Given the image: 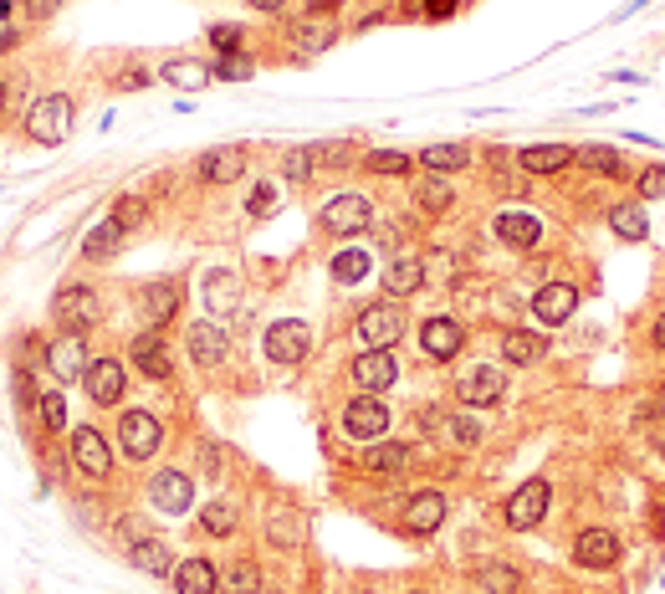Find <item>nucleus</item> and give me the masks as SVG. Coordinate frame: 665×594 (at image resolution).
Wrapping results in <instances>:
<instances>
[{"label": "nucleus", "mask_w": 665, "mask_h": 594, "mask_svg": "<svg viewBox=\"0 0 665 594\" xmlns=\"http://www.w3.org/2000/svg\"><path fill=\"white\" fill-rule=\"evenodd\" d=\"M128 559H133V569H144V574H169V569H174V554H169L164 538L128 543Z\"/></svg>", "instance_id": "27"}, {"label": "nucleus", "mask_w": 665, "mask_h": 594, "mask_svg": "<svg viewBox=\"0 0 665 594\" xmlns=\"http://www.w3.org/2000/svg\"><path fill=\"white\" fill-rule=\"evenodd\" d=\"M548 502H553V487H548L543 477H532V482H522V487L507 497L502 518H507V528L527 533V528H538V523L548 518Z\"/></svg>", "instance_id": "2"}, {"label": "nucleus", "mask_w": 665, "mask_h": 594, "mask_svg": "<svg viewBox=\"0 0 665 594\" xmlns=\"http://www.w3.org/2000/svg\"><path fill=\"white\" fill-rule=\"evenodd\" d=\"M323 226H328L333 236H359V231L374 226V205H369L364 195H333V200L323 205Z\"/></svg>", "instance_id": "6"}, {"label": "nucleus", "mask_w": 665, "mask_h": 594, "mask_svg": "<svg viewBox=\"0 0 665 594\" xmlns=\"http://www.w3.org/2000/svg\"><path fill=\"white\" fill-rule=\"evenodd\" d=\"M0 103H6V88H0Z\"/></svg>", "instance_id": "60"}, {"label": "nucleus", "mask_w": 665, "mask_h": 594, "mask_svg": "<svg viewBox=\"0 0 665 594\" xmlns=\"http://www.w3.org/2000/svg\"><path fill=\"white\" fill-rule=\"evenodd\" d=\"M425 11H430L435 21H446V16H456V0H425Z\"/></svg>", "instance_id": "54"}, {"label": "nucleus", "mask_w": 665, "mask_h": 594, "mask_svg": "<svg viewBox=\"0 0 665 594\" xmlns=\"http://www.w3.org/2000/svg\"><path fill=\"white\" fill-rule=\"evenodd\" d=\"M144 210H149V205H144L139 195H123V200H118V210H113V221L128 231V226H139V221H144Z\"/></svg>", "instance_id": "47"}, {"label": "nucleus", "mask_w": 665, "mask_h": 594, "mask_svg": "<svg viewBox=\"0 0 665 594\" xmlns=\"http://www.w3.org/2000/svg\"><path fill=\"white\" fill-rule=\"evenodd\" d=\"M389 405L379 400V395H359V400H348L343 405V431L353 436V441H379L384 431H389Z\"/></svg>", "instance_id": "4"}, {"label": "nucleus", "mask_w": 665, "mask_h": 594, "mask_svg": "<svg viewBox=\"0 0 665 594\" xmlns=\"http://www.w3.org/2000/svg\"><path fill=\"white\" fill-rule=\"evenodd\" d=\"M256 67H251V57H241V52H231V57H220L215 62V77L220 82H241V77H251Z\"/></svg>", "instance_id": "46"}, {"label": "nucleus", "mask_w": 665, "mask_h": 594, "mask_svg": "<svg viewBox=\"0 0 665 594\" xmlns=\"http://www.w3.org/2000/svg\"><path fill=\"white\" fill-rule=\"evenodd\" d=\"M149 502L159 507V513L180 518V513H190L195 487H190V477H185V472H159V477L149 482Z\"/></svg>", "instance_id": "12"}, {"label": "nucleus", "mask_w": 665, "mask_h": 594, "mask_svg": "<svg viewBox=\"0 0 665 594\" xmlns=\"http://www.w3.org/2000/svg\"><path fill=\"white\" fill-rule=\"evenodd\" d=\"M573 308H579V287H568V282H548L538 297H532V318L538 323H568L573 318Z\"/></svg>", "instance_id": "13"}, {"label": "nucleus", "mask_w": 665, "mask_h": 594, "mask_svg": "<svg viewBox=\"0 0 665 594\" xmlns=\"http://www.w3.org/2000/svg\"><path fill=\"white\" fill-rule=\"evenodd\" d=\"M635 190H640V200H660V195H665V164L645 169V175L635 180Z\"/></svg>", "instance_id": "48"}, {"label": "nucleus", "mask_w": 665, "mask_h": 594, "mask_svg": "<svg viewBox=\"0 0 665 594\" xmlns=\"http://www.w3.org/2000/svg\"><path fill=\"white\" fill-rule=\"evenodd\" d=\"M415 594H425V589H415Z\"/></svg>", "instance_id": "62"}, {"label": "nucleus", "mask_w": 665, "mask_h": 594, "mask_svg": "<svg viewBox=\"0 0 665 594\" xmlns=\"http://www.w3.org/2000/svg\"><path fill=\"white\" fill-rule=\"evenodd\" d=\"M359 594H374V589H359Z\"/></svg>", "instance_id": "61"}, {"label": "nucleus", "mask_w": 665, "mask_h": 594, "mask_svg": "<svg viewBox=\"0 0 665 594\" xmlns=\"http://www.w3.org/2000/svg\"><path fill=\"white\" fill-rule=\"evenodd\" d=\"M26 134L36 144H62L72 134V98L67 93H47V98H36L31 113H26Z\"/></svg>", "instance_id": "1"}, {"label": "nucleus", "mask_w": 665, "mask_h": 594, "mask_svg": "<svg viewBox=\"0 0 665 594\" xmlns=\"http://www.w3.org/2000/svg\"><path fill=\"white\" fill-rule=\"evenodd\" d=\"M210 47L231 57V52L241 47V26H231V21H226V26H210Z\"/></svg>", "instance_id": "49"}, {"label": "nucleus", "mask_w": 665, "mask_h": 594, "mask_svg": "<svg viewBox=\"0 0 665 594\" xmlns=\"http://www.w3.org/2000/svg\"><path fill=\"white\" fill-rule=\"evenodd\" d=\"M313 164H318L313 149H292V154L282 159V175H287L292 185H297V180H313Z\"/></svg>", "instance_id": "44"}, {"label": "nucleus", "mask_w": 665, "mask_h": 594, "mask_svg": "<svg viewBox=\"0 0 665 594\" xmlns=\"http://www.w3.org/2000/svg\"><path fill=\"white\" fill-rule=\"evenodd\" d=\"M619 554H625V543H619V533H609V528H589V533L573 538V564L579 569H614Z\"/></svg>", "instance_id": "7"}, {"label": "nucleus", "mask_w": 665, "mask_h": 594, "mask_svg": "<svg viewBox=\"0 0 665 594\" xmlns=\"http://www.w3.org/2000/svg\"><path fill=\"white\" fill-rule=\"evenodd\" d=\"M333 36H338L333 21H313V26H302L297 47H302V52H323V47H333Z\"/></svg>", "instance_id": "43"}, {"label": "nucleus", "mask_w": 665, "mask_h": 594, "mask_svg": "<svg viewBox=\"0 0 665 594\" xmlns=\"http://www.w3.org/2000/svg\"><path fill=\"white\" fill-rule=\"evenodd\" d=\"M36 420H41L47 431H62V426H67V400H62L57 390H47V395L36 400Z\"/></svg>", "instance_id": "41"}, {"label": "nucleus", "mask_w": 665, "mask_h": 594, "mask_svg": "<svg viewBox=\"0 0 665 594\" xmlns=\"http://www.w3.org/2000/svg\"><path fill=\"white\" fill-rule=\"evenodd\" d=\"M272 205H277V190H272V185H256V190L246 195V210H251V216H266Z\"/></svg>", "instance_id": "51"}, {"label": "nucleus", "mask_w": 665, "mask_h": 594, "mask_svg": "<svg viewBox=\"0 0 665 594\" xmlns=\"http://www.w3.org/2000/svg\"><path fill=\"white\" fill-rule=\"evenodd\" d=\"M410 154H394V149H374L369 154V175H410Z\"/></svg>", "instance_id": "42"}, {"label": "nucleus", "mask_w": 665, "mask_h": 594, "mask_svg": "<svg viewBox=\"0 0 665 594\" xmlns=\"http://www.w3.org/2000/svg\"><path fill=\"white\" fill-rule=\"evenodd\" d=\"M399 333H405V308L399 303H374V308L359 313V338L369 349H389Z\"/></svg>", "instance_id": "8"}, {"label": "nucleus", "mask_w": 665, "mask_h": 594, "mask_svg": "<svg viewBox=\"0 0 665 594\" xmlns=\"http://www.w3.org/2000/svg\"><path fill=\"white\" fill-rule=\"evenodd\" d=\"M440 523H446V497H440V492H415V497L405 502V533L425 538V533H435Z\"/></svg>", "instance_id": "17"}, {"label": "nucleus", "mask_w": 665, "mask_h": 594, "mask_svg": "<svg viewBox=\"0 0 665 594\" xmlns=\"http://www.w3.org/2000/svg\"><path fill=\"white\" fill-rule=\"evenodd\" d=\"M655 415L665 420V385H660V400H655Z\"/></svg>", "instance_id": "58"}, {"label": "nucleus", "mask_w": 665, "mask_h": 594, "mask_svg": "<svg viewBox=\"0 0 665 594\" xmlns=\"http://www.w3.org/2000/svg\"><path fill=\"white\" fill-rule=\"evenodd\" d=\"M287 0H251V11H282Z\"/></svg>", "instance_id": "56"}, {"label": "nucleus", "mask_w": 665, "mask_h": 594, "mask_svg": "<svg viewBox=\"0 0 665 594\" xmlns=\"http://www.w3.org/2000/svg\"><path fill=\"white\" fill-rule=\"evenodd\" d=\"M200 175L215 180V185L241 180V175H246V149H241V144H220V149H210V154L200 159Z\"/></svg>", "instance_id": "20"}, {"label": "nucleus", "mask_w": 665, "mask_h": 594, "mask_svg": "<svg viewBox=\"0 0 665 594\" xmlns=\"http://www.w3.org/2000/svg\"><path fill=\"white\" fill-rule=\"evenodd\" d=\"M82 251H87L93 262H103V257H118V251H123V226H118V221H98L93 231H87Z\"/></svg>", "instance_id": "31"}, {"label": "nucleus", "mask_w": 665, "mask_h": 594, "mask_svg": "<svg viewBox=\"0 0 665 594\" xmlns=\"http://www.w3.org/2000/svg\"><path fill=\"white\" fill-rule=\"evenodd\" d=\"M313 159H318V164H348V159H353V144H348V139H338V144H318Z\"/></svg>", "instance_id": "50"}, {"label": "nucleus", "mask_w": 665, "mask_h": 594, "mask_svg": "<svg viewBox=\"0 0 665 594\" xmlns=\"http://www.w3.org/2000/svg\"><path fill=\"white\" fill-rule=\"evenodd\" d=\"M226 349H231V344H226V328H220V323L205 318V323L190 328V359H195L200 369H215L220 359H226Z\"/></svg>", "instance_id": "19"}, {"label": "nucleus", "mask_w": 665, "mask_h": 594, "mask_svg": "<svg viewBox=\"0 0 665 594\" xmlns=\"http://www.w3.org/2000/svg\"><path fill=\"white\" fill-rule=\"evenodd\" d=\"M497 236L507 241V246H538L543 241V221L538 216H527V210H502L497 216Z\"/></svg>", "instance_id": "23"}, {"label": "nucleus", "mask_w": 665, "mask_h": 594, "mask_svg": "<svg viewBox=\"0 0 665 594\" xmlns=\"http://www.w3.org/2000/svg\"><path fill=\"white\" fill-rule=\"evenodd\" d=\"M47 364H52V374H57V379H82L93 359H87V344H82V338H77V333H67V338H57V344L47 349Z\"/></svg>", "instance_id": "21"}, {"label": "nucleus", "mask_w": 665, "mask_h": 594, "mask_svg": "<svg viewBox=\"0 0 665 594\" xmlns=\"http://www.w3.org/2000/svg\"><path fill=\"white\" fill-rule=\"evenodd\" d=\"M174 313H180V282H149V287L139 292V318H144L149 328L169 323Z\"/></svg>", "instance_id": "15"}, {"label": "nucleus", "mask_w": 665, "mask_h": 594, "mask_svg": "<svg viewBox=\"0 0 665 594\" xmlns=\"http://www.w3.org/2000/svg\"><path fill=\"white\" fill-rule=\"evenodd\" d=\"M650 338H655V349H665V313L655 318V328H650Z\"/></svg>", "instance_id": "55"}, {"label": "nucleus", "mask_w": 665, "mask_h": 594, "mask_svg": "<svg viewBox=\"0 0 665 594\" xmlns=\"http://www.w3.org/2000/svg\"><path fill=\"white\" fill-rule=\"evenodd\" d=\"M307 354H313V328L297 323V318H282L266 328V359L272 364H302Z\"/></svg>", "instance_id": "3"}, {"label": "nucleus", "mask_w": 665, "mask_h": 594, "mask_svg": "<svg viewBox=\"0 0 665 594\" xmlns=\"http://www.w3.org/2000/svg\"><path fill=\"white\" fill-rule=\"evenodd\" d=\"M133 364H139L149 379H169L174 374V359H169V349H164V338L149 328V333H139L133 338Z\"/></svg>", "instance_id": "22"}, {"label": "nucleus", "mask_w": 665, "mask_h": 594, "mask_svg": "<svg viewBox=\"0 0 665 594\" xmlns=\"http://www.w3.org/2000/svg\"><path fill=\"white\" fill-rule=\"evenodd\" d=\"M159 420L149 415V410H128V415H118V446H123V456H133V461H149L154 451H159Z\"/></svg>", "instance_id": "5"}, {"label": "nucleus", "mask_w": 665, "mask_h": 594, "mask_svg": "<svg viewBox=\"0 0 665 594\" xmlns=\"http://www.w3.org/2000/svg\"><path fill=\"white\" fill-rule=\"evenodd\" d=\"M481 584L492 589V594H517V589H522V574H517L512 564H486V569H481Z\"/></svg>", "instance_id": "40"}, {"label": "nucleus", "mask_w": 665, "mask_h": 594, "mask_svg": "<svg viewBox=\"0 0 665 594\" xmlns=\"http://www.w3.org/2000/svg\"><path fill=\"white\" fill-rule=\"evenodd\" d=\"M456 395H461V405H497L507 395V379L492 364H476V369H466L456 379Z\"/></svg>", "instance_id": "9"}, {"label": "nucleus", "mask_w": 665, "mask_h": 594, "mask_svg": "<svg viewBox=\"0 0 665 594\" xmlns=\"http://www.w3.org/2000/svg\"><path fill=\"white\" fill-rule=\"evenodd\" d=\"M16 41H21V36H16V31H0V57H6V52H11V47H16Z\"/></svg>", "instance_id": "57"}, {"label": "nucleus", "mask_w": 665, "mask_h": 594, "mask_svg": "<svg viewBox=\"0 0 665 594\" xmlns=\"http://www.w3.org/2000/svg\"><path fill=\"white\" fill-rule=\"evenodd\" d=\"M72 461L82 466L87 477H108V472H113V451H108V441H103L93 426H82V431L72 436Z\"/></svg>", "instance_id": "14"}, {"label": "nucleus", "mask_w": 665, "mask_h": 594, "mask_svg": "<svg viewBox=\"0 0 665 594\" xmlns=\"http://www.w3.org/2000/svg\"><path fill=\"white\" fill-rule=\"evenodd\" d=\"M579 164L594 169V175H604V180H625V175H630V169H625V154L609 149V144H589V149H579Z\"/></svg>", "instance_id": "29"}, {"label": "nucleus", "mask_w": 665, "mask_h": 594, "mask_svg": "<svg viewBox=\"0 0 665 594\" xmlns=\"http://www.w3.org/2000/svg\"><path fill=\"white\" fill-rule=\"evenodd\" d=\"M11 16V0H0V21H6Z\"/></svg>", "instance_id": "59"}, {"label": "nucleus", "mask_w": 665, "mask_h": 594, "mask_svg": "<svg viewBox=\"0 0 665 594\" xmlns=\"http://www.w3.org/2000/svg\"><path fill=\"white\" fill-rule=\"evenodd\" d=\"M210 77H215V67H205V62H169L164 67V82H169V88H180V93H200Z\"/></svg>", "instance_id": "33"}, {"label": "nucleus", "mask_w": 665, "mask_h": 594, "mask_svg": "<svg viewBox=\"0 0 665 594\" xmlns=\"http://www.w3.org/2000/svg\"><path fill=\"white\" fill-rule=\"evenodd\" d=\"M461 344H466V333H461L456 318H430V323L420 328V349H425L430 359H456Z\"/></svg>", "instance_id": "18"}, {"label": "nucleus", "mask_w": 665, "mask_h": 594, "mask_svg": "<svg viewBox=\"0 0 665 594\" xmlns=\"http://www.w3.org/2000/svg\"><path fill=\"white\" fill-rule=\"evenodd\" d=\"M82 385H87V395H93V405H118L123 400V364L93 359L87 374H82Z\"/></svg>", "instance_id": "16"}, {"label": "nucleus", "mask_w": 665, "mask_h": 594, "mask_svg": "<svg viewBox=\"0 0 665 594\" xmlns=\"http://www.w3.org/2000/svg\"><path fill=\"white\" fill-rule=\"evenodd\" d=\"M394 379H399V364L389 359V349H369V354L353 359V385H359L364 395H384Z\"/></svg>", "instance_id": "10"}, {"label": "nucleus", "mask_w": 665, "mask_h": 594, "mask_svg": "<svg viewBox=\"0 0 665 594\" xmlns=\"http://www.w3.org/2000/svg\"><path fill=\"white\" fill-rule=\"evenodd\" d=\"M420 282H425V262H420V257H394V262L384 267V287H389L394 297L420 292Z\"/></svg>", "instance_id": "28"}, {"label": "nucleus", "mask_w": 665, "mask_h": 594, "mask_svg": "<svg viewBox=\"0 0 665 594\" xmlns=\"http://www.w3.org/2000/svg\"><path fill=\"white\" fill-rule=\"evenodd\" d=\"M476 436H481V426H476V420H451V446H476Z\"/></svg>", "instance_id": "52"}, {"label": "nucleus", "mask_w": 665, "mask_h": 594, "mask_svg": "<svg viewBox=\"0 0 665 594\" xmlns=\"http://www.w3.org/2000/svg\"><path fill=\"white\" fill-rule=\"evenodd\" d=\"M573 159H579V154H573L568 144H538V149H522V169H527V175H558V169H568Z\"/></svg>", "instance_id": "25"}, {"label": "nucleus", "mask_w": 665, "mask_h": 594, "mask_svg": "<svg viewBox=\"0 0 665 594\" xmlns=\"http://www.w3.org/2000/svg\"><path fill=\"white\" fill-rule=\"evenodd\" d=\"M609 231H614L619 241H645V236H650V221H645L640 205H614V210H609Z\"/></svg>", "instance_id": "32"}, {"label": "nucleus", "mask_w": 665, "mask_h": 594, "mask_svg": "<svg viewBox=\"0 0 665 594\" xmlns=\"http://www.w3.org/2000/svg\"><path fill=\"white\" fill-rule=\"evenodd\" d=\"M205 303H210L215 318L236 313L241 308V282H236V272H205Z\"/></svg>", "instance_id": "24"}, {"label": "nucleus", "mask_w": 665, "mask_h": 594, "mask_svg": "<svg viewBox=\"0 0 665 594\" xmlns=\"http://www.w3.org/2000/svg\"><path fill=\"white\" fill-rule=\"evenodd\" d=\"M297 533H302V523L287 513V507H277V513H272V543L292 548V543H297Z\"/></svg>", "instance_id": "45"}, {"label": "nucleus", "mask_w": 665, "mask_h": 594, "mask_svg": "<svg viewBox=\"0 0 665 594\" xmlns=\"http://www.w3.org/2000/svg\"><path fill=\"white\" fill-rule=\"evenodd\" d=\"M410 446L405 441H379L369 456H364V472H399V466H410Z\"/></svg>", "instance_id": "34"}, {"label": "nucleus", "mask_w": 665, "mask_h": 594, "mask_svg": "<svg viewBox=\"0 0 665 594\" xmlns=\"http://www.w3.org/2000/svg\"><path fill=\"white\" fill-rule=\"evenodd\" d=\"M26 11H31L36 21H47L52 11H62V0H26Z\"/></svg>", "instance_id": "53"}, {"label": "nucleus", "mask_w": 665, "mask_h": 594, "mask_svg": "<svg viewBox=\"0 0 665 594\" xmlns=\"http://www.w3.org/2000/svg\"><path fill=\"white\" fill-rule=\"evenodd\" d=\"M420 164H425V169H446V175H456V169L471 164V149H466V144H430V149H420Z\"/></svg>", "instance_id": "35"}, {"label": "nucleus", "mask_w": 665, "mask_h": 594, "mask_svg": "<svg viewBox=\"0 0 665 594\" xmlns=\"http://www.w3.org/2000/svg\"><path fill=\"white\" fill-rule=\"evenodd\" d=\"M333 277H338L343 287L364 282V277H369V251H338V257H333Z\"/></svg>", "instance_id": "39"}, {"label": "nucleus", "mask_w": 665, "mask_h": 594, "mask_svg": "<svg viewBox=\"0 0 665 594\" xmlns=\"http://www.w3.org/2000/svg\"><path fill=\"white\" fill-rule=\"evenodd\" d=\"M220 589H226V594H261V569L256 564H231L226 574H220Z\"/></svg>", "instance_id": "38"}, {"label": "nucleus", "mask_w": 665, "mask_h": 594, "mask_svg": "<svg viewBox=\"0 0 665 594\" xmlns=\"http://www.w3.org/2000/svg\"><path fill=\"white\" fill-rule=\"evenodd\" d=\"M236 518H241V513H236V502H226V497H215V502L200 507V528H205V533H220V538L236 528Z\"/></svg>", "instance_id": "36"}, {"label": "nucleus", "mask_w": 665, "mask_h": 594, "mask_svg": "<svg viewBox=\"0 0 665 594\" xmlns=\"http://www.w3.org/2000/svg\"><path fill=\"white\" fill-rule=\"evenodd\" d=\"M215 569L205 564V559H185L180 569H174V589L180 594H215Z\"/></svg>", "instance_id": "30"}, {"label": "nucleus", "mask_w": 665, "mask_h": 594, "mask_svg": "<svg viewBox=\"0 0 665 594\" xmlns=\"http://www.w3.org/2000/svg\"><path fill=\"white\" fill-rule=\"evenodd\" d=\"M415 200H420V210H430V216H446V210H451V185L435 180V175H420Z\"/></svg>", "instance_id": "37"}, {"label": "nucleus", "mask_w": 665, "mask_h": 594, "mask_svg": "<svg viewBox=\"0 0 665 594\" xmlns=\"http://www.w3.org/2000/svg\"><path fill=\"white\" fill-rule=\"evenodd\" d=\"M543 354H548V338L527 333V328H512V333H502V359H507V364H538Z\"/></svg>", "instance_id": "26"}, {"label": "nucleus", "mask_w": 665, "mask_h": 594, "mask_svg": "<svg viewBox=\"0 0 665 594\" xmlns=\"http://www.w3.org/2000/svg\"><path fill=\"white\" fill-rule=\"evenodd\" d=\"M98 292L93 287H67L62 297H57V323L67 328V333H82V328H93L98 323Z\"/></svg>", "instance_id": "11"}]
</instances>
